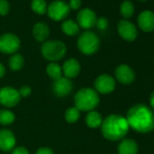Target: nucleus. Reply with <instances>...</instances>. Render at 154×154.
Here are the masks:
<instances>
[{
	"label": "nucleus",
	"instance_id": "obj_4",
	"mask_svg": "<svg viewBox=\"0 0 154 154\" xmlns=\"http://www.w3.org/2000/svg\"><path fill=\"white\" fill-rule=\"evenodd\" d=\"M42 54L43 56L48 60L53 62L58 61L62 59L66 54V46L65 45L57 40L47 41L42 45Z\"/></svg>",
	"mask_w": 154,
	"mask_h": 154
},
{
	"label": "nucleus",
	"instance_id": "obj_16",
	"mask_svg": "<svg viewBox=\"0 0 154 154\" xmlns=\"http://www.w3.org/2000/svg\"><path fill=\"white\" fill-rule=\"evenodd\" d=\"M138 25L144 32H150L154 29V13L145 10L139 15Z\"/></svg>",
	"mask_w": 154,
	"mask_h": 154
},
{
	"label": "nucleus",
	"instance_id": "obj_3",
	"mask_svg": "<svg viewBox=\"0 0 154 154\" xmlns=\"http://www.w3.org/2000/svg\"><path fill=\"white\" fill-rule=\"evenodd\" d=\"M100 102L97 92L92 88H83L79 90L74 95L75 107L80 112H91L93 111Z\"/></svg>",
	"mask_w": 154,
	"mask_h": 154
},
{
	"label": "nucleus",
	"instance_id": "obj_34",
	"mask_svg": "<svg viewBox=\"0 0 154 154\" xmlns=\"http://www.w3.org/2000/svg\"><path fill=\"white\" fill-rule=\"evenodd\" d=\"M149 103L152 107V109H154V92L151 94L150 95V98H149Z\"/></svg>",
	"mask_w": 154,
	"mask_h": 154
},
{
	"label": "nucleus",
	"instance_id": "obj_13",
	"mask_svg": "<svg viewBox=\"0 0 154 154\" xmlns=\"http://www.w3.org/2000/svg\"><path fill=\"white\" fill-rule=\"evenodd\" d=\"M115 76L117 80L123 85H130L135 79L133 70L127 64H121L115 70Z\"/></svg>",
	"mask_w": 154,
	"mask_h": 154
},
{
	"label": "nucleus",
	"instance_id": "obj_26",
	"mask_svg": "<svg viewBox=\"0 0 154 154\" xmlns=\"http://www.w3.org/2000/svg\"><path fill=\"white\" fill-rule=\"evenodd\" d=\"M31 8L34 12L39 15H44L47 10L46 2L45 0H33L31 4Z\"/></svg>",
	"mask_w": 154,
	"mask_h": 154
},
{
	"label": "nucleus",
	"instance_id": "obj_35",
	"mask_svg": "<svg viewBox=\"0 0 154 154\" xmlns=\"http://www.w3.org/2000/svg\"><path fill=\"white\" fill-rule=\"evenodd\" d=\"M140 1H144V0H140Z\"/></svg>",
	"mask_w": 154,
	"mask_h": 154
},
{
	"label": "nucleus",
	"instance_id": "obj_23",
	"mask_svg": "<svg viewBox=\"0 0 154 154\" xmlns=\"http://www.w3.org/2000/svg\"><path fill=\"white\" fill-rule=\"evenodd\" d=\"M15 114L9 110H0V123L2 125H10L15 121Z\"/></svg>",
	"mask_w": 154,
	"mask_h": 154
},
{
	"label": "nucleus",
	"instance_id": "obj_12",
	"mask_svg": "<svg viewBox=\"0 0 154 154\" xmlns=\"http://www.w3.org/2000/svg\"><path fill=\"white\" fill-rule=\"evenodd\" d=\"M118 32L119 35L126 41H133L136 39L138 32L135 27V26L127 21V20H122L118 24Z\"/></svg>",
	"mask_w": 154,
	"mask_h": 154
},
{
	"label": "nucleus",
	"instance_id": "obj_22",
	"mask_svg": "<svg viewBox=\"0 0 154 154\" xmlns=\"http://www.w3.org/2000/svg\"><path fill=\"white\" fill-rule=\"evenodd\" d=\"M9 67L13 71L20 70L24 65V57L19 54H13L9 59Z\"/></svg>",
	"mask_w": 154,
	"mask_h": 154
},
{
	"label": "nucleus",
	"instance_id": "obj_8",
	"mask_svg": "<svg viewBox=\"0 0 154 154\" xmlns=\"http://www.w3.org/2000/svg\"><path fill=\"white\" fill-rule=\"evenodd\" d=\"M20 47L19 38L11 33H7L0 36V52L3 54H14Z\"/></svg>",
	"mask_w": 154,
	"mask_h": 154
},
{
	"label": "nucleus",
	"instance_id": "obj_28",
	"mask_svg": "<svg viewBox=\"0 0 154 154\" xmlns=\"http://www.w3.org/2000/svg\"><path fill=\"white\" fill-rule=\"evenodd\" d=\"M96 26L100 30H105L108 26V20L105 17H100L96 20Z\"/></svg>",
	"mask_w": 154,
	"mask_h": 154
},
{
	"label": "nucleus",
	"instance_id": "obj_1",
	"mask_svg": "<svg viewBox=\"0 0 154 154\" xmlns=\"http://www.w3.org/2000/svg\"><path fill=\"white\" fill-rule=\"evenodd\" d=\"M128 124L139 132H149L154 129V114L149 107L137 104L131 107L126 118Z\"/></svg>",
	"mask_w": 154,
	"mask_h": 154
},
{
	"label": "nucleus",
	"instance_id": "obj_18",
	"mask_svg": "<svg viewBox=\"0 0 154 154\" xmlns=\"http://www.w3.org/2000/svg\"><path fill=\"white\" fill-rule=\"evenodd\" d=\"M33 35L35 38L39 42H44L49 35V27L45 23H37L34 26Z\"/></svg>",
	"mask_w": 154,
	"mask_h": 154
},
{
	"label": "nucleus",
	"instance_id": "obj_19",
	"mask_svg": "<svg viewBox=\"0 0 154 154\" xmlns=\"http://www.w3.org/2000/svg\"><path fill=\"white\" fill-rule=\"evenodd\" d=\"M85 122L90 128H98L103 123V117L98 112L91 111L85 117Z\"/></svg>",
	"mask_w": 154,
	"mask_h": 154
},
{
	"label": "nucleus",
	"instance_id": "obj_15",
	"mask_svg": "<svg viewBox=\"0 0 154 154\" xmlns=\"http://www.w3.org/2000/svg\"><path fill=\"white\" fill-rule=\"evenodd\" d=\"M62 70L64 77H66L68 79L74 78L81 72V64L76 59L70 58L63 63Z\"/></svg>",
	"mask_w": 154,
	"mask_h": 154
},
{
	"label": "nucleus",
	"instance_id": "obj_33",
	"mask_svg": "<svg viewBox=\"0 0 154 154\" xmlns=\"http://www.w3.org/2000/svg\"><path fill=\"white\" fill-rule=\"evenodd\" d=\"M5 73H6V68L2 63H0V78H2L5 75Z\"/></svg>",
	"mask_w": 154,
	"mask_h": 154
},
{
	"label": "nucleus",
	"instance_id": "obj_11",
	"mask_svg": "<svg viewBox=\"0 0 154 154\" xmlns=\"http://www.w3.org/2000/svg\"><path fill=\"white\" fill-rule=\"evenodd\" d=\"M72 90V83L70 79L63 76L60 79L55 80L53 85V91L58 97L67 96Z\"/></svg>",
	"mask_w": 154,
	"mask_h": 154
},
{
	"label": "nucleus",
	"instance_id": "obj_5",
	"mask_svg": "<svg viewBox=\"0 0 154 154\" xmlns=\"http://www.w3.org/2000/svg\"><path fill=\"white\" fill-rule=\"evenodd\" d=\"M77 45L83 54L90 55L98 51L100 46V40L94 33L86 31L81 34L79 36Z\"/></svg>",
	"mask_w": 154,
	"mask_h": 154
},
{
	"label": "nucleus",
	"instance_id": "obj_21",
	"mask_svg": "<svg viewBox=\"0 0 154 154\" xmlns=\"http://www.w3.org/2000/svg\"><path fill=\"white\" fill-rule=\"evenodd\" d=\"M46 72L49 77L53 80H58L61 77H63V70L62 67L56 63H51L46 67Z\"/></svg>",
	"mask_w": 154,
	"mask_h": 154
},
{
	"label": "nucleus",
	"instance_id": "obj_27",
	"mask_svg": "<svg viewBox=\"0 0 154 154\" xmlns=\"http://www.w3.org/2000/svg\"><path fill=\"white\" fill-rule=\"evenodd\" d=\"M10 9L9 3L7 0H0V15L1 16H6L8 14Z\"/></svg>",
	"mask_w": 154,
	"mask_h": 154
},
{
	"label": "nucleus",
	"instance_id": "obj_20",
	"mask_svg": "<svg viewBox=\"0 0 154 154\" xmlns=\"http://www.w3.org/2000/svg\"><path fill=\"white\" fill-rule=\"evenodd\" d=\"M62 31L67 35H75L79 33L80 26L72 20H65L62 24Z\"/></svg>",
	"mask_w": 154,
	"mask_h": 154
},
{
	"label": "nucleus",
	"instance_id": "obj_10",
	"mask_svg": "<svg viewBox=\"0 0 154 154\" xmlns=\"http://www.w3.org/2000/svg\"><path fill=\"white\" fill-rule=\"evenodd\" d=\"M96 20L97 18L95 13L89 8H85L81 10L77 15V21H78L79 26L85 29H90L94 26Z\"/></svg>",
	"mask_w": 154,
	"mask_h": 154
},
{
	"label": "nucleus",
	"instance_id": "obj_24",
	"mask_svg": "<svg viewBox=\"0 0 154 154\" xmlns=\"http://www.w3.org/2000/svg\"><path fill=\"white\" fill-rule=\"evenodd\" d=\"M79 117H80V111L75 106L68 108L64 113V118L66 122L69 123H74L75 122L78 121Z\"/></svg>",
	"mask_w": 154,
	"mask_h": 154
},
{
	"label": "nucleus",
	"instance_id": "obj_14",
	"mask_svg": "<svg viewBox=\"0 0 154 154\" xmlns=\"http://www.w3.org/2000/svg\"><path fill=\"white\" fill-rule=\"evenodd\" d=\"M16 143V136L10 130H0V149L3 151H9L15 148Z\"/></svg>",
	"mask_w": 154,
	"mask_h": 154
},
{
	"label": "nucleus",
	"instance_id": "obj_25",
	"mask_svg": "<svg viewBox=\"0 0 154 154\" xmlns=\"http://www.w3.org/2000/svg\"><path fill=\"white\" fill-rule=\"evenodd\" d=\"M134 6L131 1H123L121 5V14L125 18H130L133 15Z\"/></svg>",
	"mask_w": 154,
	"mask_h": 154
},
{
	"label": "nucleus",
	"instance_id": "obj_29",
	"mask_svg": "<svg viewBox=\"0 0 154 154\" xmlns=\"http://www.w3.org/2000/svg\"><path fill=\"white\" fill-rule=\"evenodd\" d=\"M18 92H19V94H20V96L22 98V97H27V96H29L30 94H31V92H32V90H31V88L29 86L25 85V86H22L18 90Z\"/></svg>",
	"mask_w": 154,
	"mask_h": 154
},
{
	"label": "nucleus",
	"instance_id": "obj_2",
	"mask_svg": "<svg viewBox=\"0 0 154 154\" xmlns=\"http://www.w3.org/2000/svg\"><path fill=\"white\" fill-rule=\"evenodd\" d=\"M103 135L110 140H118L122 139L129 131V124L125 117L118 114L107 116L102 123Z\"/></svg>",
	"mask_w": 154,
	"mask_h": 154
},
{
	"label": "nucleus",
	"instance_id": "obj_30",
	"mask_svg": "<svg viewBox=\"0 0 154 154\" xmlns=\"http://www.w3.org/2000/svg\"><path fill=\"white\" fill-rule=\"evenodd\" d=\"M81 5H82L81 0H70L69 8L72 9H78V8H80Z\"/></svg>",
	"mask_w": 154,
	"mask_h": 154
},
{
	"label": "nucleus",
	"instance_id": "obj_7",
	"mask_svg": "<svg viewBox=\"0 0 154 154\" xmlns=\"http://www.w3.org/2000/svg\"><path fill=\"white\" fill-rule=\"evenodd\" d=\"M21 100L18 90L11 87L5 86L0 89V103L6 107H14L18 104Z\"/></svg>",
	"mask_w": 154,
	"mask_h": 154
},
{
	"label": "nucleus",
	"instance_id": "obj_6",
	"mask_svg": "<svg viewBox=\"0 0 154 154\" xmlns=\"http://www.w3.org/2000/svg\"><path fill=\"white\" fill-rule=\"evenodd\" d=\"M69 5L63 1H61V0H56V1L52 2L47 8L49 17L54 21H60L66 18V17L69 15Z\"/></svg>",
	"mask_w": 154,
	"mask_h": 154
},
{
	"label": "nucleus",
	"instance_id": "obj_32",
	"mask_svg": "<svg viewBox=\"0 0 154 154\" xmlns=\"http://www.w3.org/2000/svg\"><path fill=\"white\" fill-rule=\"evenodd\" d=\"M35 154H54V151L50 149V148H46V147H43L38 149Z\"/></svg>",
	"mask_w": 154,
	"mask_h": 154
},
{
	"label": "nucleus",
	"instance_id": "obj_9",
	"mask_svg": "<svg viewBox=\"0 0 154 154\" xmlns=\"http://www.w3.org/2000/svg\"><path fill=\"white\" fill-rule=\"evenodd\" d=\"M94 87L100 94H110L115 88V80L109 74H101L94 81Z\"/></svg>",
	"mask_w": 154,
	"mask_h": 154
},
{
	"label": "nucleus",
	"instance_id": "obj_31",
	"mask_svg": "<svg viewBox=\"0 0 154 154\" xmlns=\"http://www.w3.org/2000/svg\"><path fill=\"white\" fill-rule=\"evenodd\" d=\"M12 154H30V153L25 147H17L14 148Z\"/></svg>",
	"mask_w": 154,
	"mask_h": 154
},
{
	"label": "nucleus",
	"instance_id": "obj_17",
	"mask_svg": "<svg viewBox=\"0 0 154 154\" xmlns=\"http://www.w3.org/2000/svg\"><path fill=\"white\" fill-rule=\"evenodd\" d=\"M119 154H137L138 145L131 139H124L118 146Z\"/></svg>",
	"mask_w": 154,
	"mask_h": 154
}]
</instances>
